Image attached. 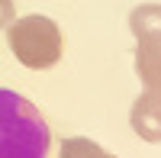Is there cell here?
Returning <instances> with one entry per match:
<instances>
[{"mask_svg": "<svg viewBox=\"0 0 161 158\" xmlns=\"http://www.w3.org/2000/svg\"><path fill=\"white\" fill-rule=\"evenodd\" d=\"M48 145V123L32 100L0 87V158H45Z\"/></svg>", "mask_w": 161, "mask_h": 158, "instance_id": "6da1fadb", "label": "cell"}, {"mask_svg": "<svg viewBox=\"0 0 161 158\" xmlns=\"http://www.w3.org/2000/svg\"><path fill=\"white\" fill-rule=\"evenodd\" d=\"M7 42L16 61L32 71H45L61 58V29L52 16H42V13L13 20L7 26Z\"/></svg>", "mask_w": 161, "mask_h": 158, "instance_id": "7a4b0ae2", "label": "cell"}, {"mask_svg": "<svg viewBox=\"0 0 161 158\" xmlns=\"http://www.w3.org/2000/svg\"><path fill=\"white\" fill-rule=\"evenodd\" d=\"M129 123L136 129V136L145 142H161V100L152 94H142L136 103H132Z\"/></svg>", "mask_w": 161, "mask_h": 158, "instance_id": "3957f363", "label": "cell"}, {"mask_svg": "<svg viewBox=\"0 0 161 158\" xmlns=\"http://www.w3.org/2000/svg\"><path fill=\"white\" fill-rule=\"evenodd\" d=\"M136 74L145 84V94L161 100V42H139V48H136Z\"/></svg>", "mask_w": 161, "mask_h": 158, "instance_id": "277c9868", "label": "cell"}, {"mask_svg": "<svg viewBox=\"0 0 161 158\" xmlns=\"http://www.w3.org/2000/svg\"><path fill=\"white\" fill-rule=\"evenodd\" d=\"M129 29L139 42H161V7L142 3L129 13Z\"/></svg>", "mask_w": 161, "mask_h": 158, "instance_id": "5b68a950", "label": "cell"}, {"mask_svg": "<svg viewBox=\"0 0 161 158\" xmlns=\"http://www.w3.org/2000/svg\"><path fill=\"white\" fill-rule=\"evenodd\" d=\"M61 158H116V155H110L103 145H97L87 136H71L61 142Z\"/></svg>", "mask_w": 161, "mask_h": 158, "instance_id": "8992f818", "label": "cell"}, {"mask_svg": "<svg viewBox=\"0 0 161 158\" xmlns=\"http://www.w3.org/2000/svg\"><path fill=\"white\" fill-rule=\"evenodd\" d=\"M13 20H16L13 16V0H0V29H7Z\"/></svg>", "mask_w": 161, "mask_h": 158, "instance_id": "52a82bcc", "label": "cell"}]
</instances>
